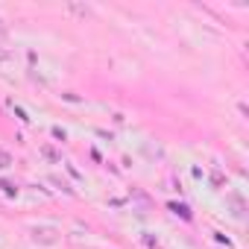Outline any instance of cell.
Masks as SVG:
<instances>
[{"label": "cell", "instance_id": "obj_1", "mask_svg": "<svg viewBox=\"0 0 249 249\" xmlns=\"http://www.w3.org/2000/svg\"><path fill=\"white\" fill-rule=\"evenodd\" d=\"M170 211H176V214H182L185 220H191V211H188V205H179V202H170Z\"/></svg>", "mask_w": 249, "mask_h": 249}, {"label": "cell", "instance_id": "obj_2", "mask_svg": "<svg viewBox=\"0 0 249 249\" xmlns=\"http://www.w3.org/2000/svg\"><path fill=\"white\" fill-rule=\"evenodd\" d=\"M9 164H12V156H9L6 150H0V170H6Z\"/></svg>", "mask_w": 249, "mask_h": 249}, {"label": "cell", "instance_id": "obj_3", "mask_svg": "<svg viewBox=\"0 0 249 249\" xmlns=\"http://www.w3.org/2000/svg\"><path fill=\"white\" fill-rule=\"evenodd\" d=\"M0 191H6L9 196H15V194H18V188H12L9 182H0Z\"/></svg>", "mask_w": 249, "mask_h": 249}, {"label": "cell", "instance_id": "obj_4", "mask_svg": "<svg viewBox=\"0 0 249 249\" xmlns=\"http://www.w3.org/2000/svg\"><path fill=\"white\" fill-rule=\"evenodd\" d=\"M144 243H147V246H150V249H159V240H153V237H150V234H144Z\"/></svg>", "mask_w": 249, "mask_h": 249}, {"label": "cell", "instance_id": "obj_5", "mask_svg": "<svg viewBox=\"0 0 249 249\" xmlns=\"http://www.w3.org/2000/svg\"><path fill=\"white\" fill-rule=\"evenodd\" d=\"M41 153H44V156H47V159H59V156H56V150H53V147H44V150H41Z\"/></svg>", "mask_w": 249, "mask_h": 249}]
</instances>
